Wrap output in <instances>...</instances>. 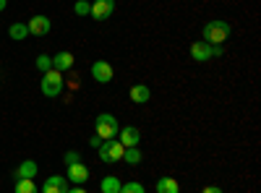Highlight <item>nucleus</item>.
I'll return each mask as SVG.
<instances>
[{"label": "nucleus", "mask_w": 261, "mask_h": 193, "mask_svg": "<svg viewBox=\"0 0 261 193\" xmlns=\"http://www.w3.org/2000/svg\"><path fill=\"white\" fill-rule=\"evenodd\" d=\"M227 37H230V24H225V21H209L204 26V42H209V45H222Z\"/></svg>", "instance_id": "1"}, {"label": "nucleus", "mask_w": 261, "mask_h": 193, "mask_svg": "<svg viewBox=\"0 0 261 193\" xmlns=\"http://www.w3.org/2000/svg\"><path fill=\"white\" fill-rule=\"evenodd\" d=\"M94 128H97V136H99L102 141L115 139V136L120 133V125H118V120H115L110 113H102V115L94 120Z\"/></svg>", "instance_id": "2"}, {"label": "nucleus", "mask_w": 261, "mask_h": 193, "mask_svg": "<svg viewBox=\"0 0 261 193\" xmlns=\"http://www.w3.org/2000/svg\"><path fill=\"white\" fill-rule=\"evenodd\" d=\"M60 92H63V76H60V71H55V68L45 71V76H42V94H45V97H60Z\"/></svg>", "instance_id": "3"}, {"label": "nucleus", "mask_w": 261, "mask_h": 193, "mask_svg": "<svg viewBox=\"0 0 261 193\" xmlns=\"http://www.w3.org/2000/svg\"><path fill=\"white\" fill-rule=\"evenodd\" d=\"M123 152H125V146H123L118 139H107V141H102V146H99L102 162H120V159H123Z\"/></svg>", "instance_id": "4"}, {"label": "nucleus", "mask_w": 261, "mask_h": 193, "mask_svg": "<svg viewBox=\"0 0 261 193\" xmlns=\"http://www.w3.org/2000/svg\"><path fill=\"white\" fill-rule=\"evenodd\" d=\"M92 76H94L97 84H110L113 81V66L105 60H97V63H92Z\"/></svg>", "instance_id": "5"}, {"label": "nucleus", "mask_w": 261, "mask_h": 193, "mask_svg": "<svg viewBox=\"0 0 261 193\" xmlns=\"http://www.w3.org/2000/svg\"><path fill=\"white\" fill-rule=\"evenodd\" d=\"M191 58H193L196 63H204V60L214 58V47L209 45V42L199 39V42H193V45H191Z\"/></svg>", "instance_id": "6"}, {"label": "nucleus", "mask_w": 261, "mask_h": 193, "mask_svg": "<svg viewBox=\"0 0 261 193\" xmlns=\"http://www.w3.org/2000/svg\"><path fill=\"white\" fill-rule=\"evenodd\" d=\"M115 13V0H97V3H92V13L97 21H105V18H110Z\"/></svg>", "instance_id": "7"}, {"label": "nucleus", "mask_w": 261, "mask_h": 193, "mask_svg": "<svg viewBox=\"0 0 261 193\" xmlns=\"http://www.w3.org/2000/svg\"><path fill=\"white\" fill-rule=\"evenodd\" d=\"M50 18L47 16H34L29 24H27V29H29V34H34V37H45V34H50Z\"/></svg>", "instance_id": "8"}, {"label": "nucleus", "mask_w": 261, "mask_h": 193, "mask_svg": "<svg viewBox=\"0 0 261 193\" xmlns=\"http://www.w3.org/2000/svg\"><path fill=\"white\" fill-rule=\"evenodd\" d=\"M68 180H73L76 185H84L86 180H89V167L81 164V162L68 164Z\"/></svg>", "instance_id": "9"}, {"label": "nucleus", "mask_w": 261, "mask_h": 193, "mask_svg": "<svg viewBox=\"0 0 261 193\" xmlns=\"http://www.w3.org/2000/svg\"><path fill=\"white\" fill-rule=\"evenodd\" d=\"M13 178H16V180H34V178H37V162H32V159L21 162V164L16 167Z\"/></svg>", "instance_id": "10"}, {"label": "nucleus", "mask_w": 261, "mask_h": 193, "mask_svg": "<svg viewBox=\"0 0 261 193\" xmlns=\"http://www.w3.org/2000/svg\"><path fill=\"white\" fill-rule=\"evenodd\" d=\"M139 139H141V133H139V128H134V125H128V128H123V131H120V144L125 149L139 146Z\"/></svg>", "instance_id": "11"}, {"label": "nucleus", "mask_w": 261, "mask_h": 193, "mask_svg": "<svg viewBox=\"0 0 261 193\" xmlns=\"http://www.w3.org/2000/svg\"><path fill=\"white\" fill-rule=\"evenodd\" d=\"M68 188H65V178L60 175H53L45 180V185H42V193H65Z\"/></svg>", "instance_id": "12"}, {"label": "nucleus", "mask_w": 261, "mask_h": 193, "mask_svg": "<svg viewBox=\"0 0 261 193\" xmlns=\"http://www.w3.org/2000/svg\"><path fill=\"white\" fill-rule=\"evenodd\" d=\"M71 66H73V55H71V52H65V50L58 52V55L53 58V68L60 71V73H63V71H68Z\"/></svg>", "instance_id": "13"}, {"label": "nucleus", "mask_w": 261, "mask_h": 193, "mask_svg": "<svg viewBox=\"0 0 261 193\" xmlns=\"http://www.w3.org/2000/svg\"><path fill=\"white\" fill-rule=\"evenodd\" d=\"M130 99H134L136 104H146V102L151 99L149 87H144V84H136V87H130Z\"/></svg>", "instance_id": "14"}, {"label": "nucleus", "mask_w": 261, "mask_h": 193, "mask_svg": "<svg viewBox=\"0 0 261 193\" xmlns=\"http://www.w3.org/2000/svg\"><path fill=\"white\" fill-rule=\"evenodd\" d=\"M157 193H180V185L175 178H162L157 180Z\"/></svg>", "instance_id": "15"}, {"label": "nucleus", "mask_w": 261, "mask_h": 193, "mask_svg": "<svg viewBox=\"0 0 261 193\" xmlns=\"http://www.w3.org/2000/svg\"><path fill=\"white\" fill-rule=\"evenodd\" d=\"M99 188H102V193H120V180H118L115 175H107V178L99 183Z\"/></svg>", "instance_id": "16"}, {"label": "nucleus", "mask_w": 261, "mask_h": 193, "mask_svg": "<svg viewBox=\"0 0 261 193\" xmlns=\"http://www.w3.org/2000/svg\"><path fill=\"white\" fill-rule=\"evenodd\" d=\"M8 34H11V39L21 42V39H27V37H29V29H27V24H13V26L8 29Z\"/></svg>", "instance_id": "17"}, {"label": "nucleus", "mask_w": 261, "mask_h": 193, "mask_svg": "<svg viewBox=\"0 0 261 193\" xmlns=\"http://www.w3.org/2000/svg\"><path fill=\"white\" fill-rule=\"evenodd\" d=\"M123 159H125L128 164H139V162H141V152H139V146L125 149V152H123Z\"/></svg>", "instance_id": "18"}, {"label": "nucleus", "mask_w": 261, "mask_h": 193, "mask_svg": "<svg viewBox=\"0 0 261 193\" xmlns=\"http://www.w3.org/2000/svg\"><path fill=\"white\" fill-rule=\"evenodd\" d=\"M16 193H37L34 180H16Z\"/></svg>", "instance_id": "19"}, {"label": "nucleus", "mask_w": 261, "mask_h": 193, "mask_svg": "<svg viewBox=\"0 0 261 193\" xmlns=\"http://www.w3.org/2000/svg\"><path fill=\"white\" fill-rule=\"evenodd\" d=\"M73 11H76L79 16H89V13H92V3H86V0H76Z\"/></svg>", "instance_id": "20"}, {"label": "nucleus", "mask_w": 261, "mask_h": 193, "mask_svg": "<svg viewBox=\"0 0 261 193\" xmlns=\"http://www.w3.org/2000/svg\"><path fill=\"white\" fill-rule=\"evenodd\" d=\"M37 68H39L42 73L50 71V68H53V58H50V55H39V58H37Z\"/></svg>", "instance_id": "21"}, {"label": "nucleus", "mask_w": 261, "mask_h": 193, "mask_svg": "<svg viewBox=\"0 0 261 193\" xmlns=\"http://www.w3.org/2000/svg\"><path fill=\"white\" fill-rule=\"evenodd\" d=\"M120 193H146V190L141 183H125V185H120Z\"/></svg>", "instance_id": "22"}, {"label": "nucleus", "mask_w": 261, "mask_h": 193, "mask_svg": "<svg viewBox=\"0 0 261 193\" xmlns=\"http://www.w3.org/2000/svg\"><path fill=\"white\" fill-rule=\"evenodd\" d=\"M63 162H65V164H73V162H79V154H76V152H68Z\"/></svg>", "instance_id": "23"}, {"label": "nucleus", "mask_w": 261, "mask_h": 193, "mask_svg": "<svg viewBox=\"0 0 261 193\" xmlns=\"http://www.w3.org/2000/svg\"><path fill=\"white\" fill-rule=\"evenodd\" d=\"M201 193H222V188H217V185H209V188H204Z\"/></svg>", "instance_id": "24"}, {"label": "nucleus", "mask_w": 261, "mask_h": 193, "mask_svg": "<svg viewBox=\"0 0 261 193\" xmlns=\"http://www.w3.org/2000/svg\"><path fill=\"white\" fill-rule=\"evenodd\" d=\"M89 144H92V146H94V149H99V146H102V139H99V136H94V139H92V141H89Z\"/></svg>", "instance_id": "25"}, {"label": "nucleus", "mask_w": 261, "mask_h": 193, "mask_svg": "<svg viewBox=\"0 0 261 193\" xmlns=\"http://www.w3.org/2000/svg\"><path fill=\"white\" fill-rule=\"evenodd\" d=\"M65 193H86L81 185H76V188H68V190H65Z\"/></svg>", "instance_id": "26"}, {"label": "nucleus", "mask_w": 261, "mask_h": 193, "mask_svg": "<svg viewBox=\"0 0 261 193\" xmlns=\"http://www.w3.org/2000/svg\"><path fill=\"white\" fill-rule=\"evenodd\" d=\"M6 6H8V0H0V11H3Z\"/></svg>", "instance_id": "27"}]
</instances>
